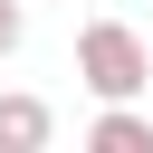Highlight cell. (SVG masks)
<instances>
[{"label":"cell","instance_id":"cell-4","mask_svg":"<svg viewBox=\"0 0 153 153\" xmlns=\"http://www.w3.org/2000/svg\"><path fill=\"white\" fill-rule=\"evenodd\" d=\"M19 29H29V19H19V0H0V57L19 48Z\"/></svg>","mask_w":153,"mask_h":153},{"label":"cell","instance_id":"cell-1","mask_svg":"<svg viewBox=\"0 0 153 153\" xmlns=\"http://www.w3.org/2000/svg\"><path fill=\"white\" fill-rule=\"evenodd\" d=\"M76 86H86L96 105H134V96L153 86V48H143V29H124V19H86V29H76Z\"/></svg>","mask_w":153,"mask_h":153},{"label":"cell","instance_id":"cell-3","mask_svg":"<svg viewBox=\"0 0 153 153\" xmlns=\"http://www.w3.org/2000/svg\"><path fill=\"white\" fill-rule=\"evenodd\" d=\"M86 153H153V115L143 105H105L86 124Z\"/></svg>","mask_w":153,"mask_h":153},{"label":"cell","instance_id":"cell-2","mask_svg":"<svg viewBox=\"0 0 153 153\" xmlns=\"http://www.w3.org/2000/svg\"><path fill=\"white\" fill-rule=\"evenodd\" d=\"M48 134H57L48 96H29V86H0V153H48Z\"/></svg>","mask_w":153,"mask_h":153}]
</instances>
